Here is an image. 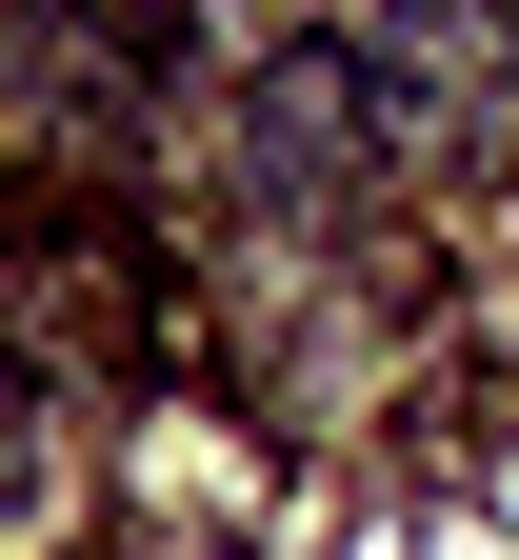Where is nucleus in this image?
I'll return each instance as SVG.
<instances>
[{"label":"nucleus","instance_id":"nucleus-1","mask_svg":"<svg viewBox=\"0 0 519 560\" xmlns=\"http://www.w3.org/2000/svg\"><path fill=\"white\" fill-rule=\"evenodd\" d=\"M340 81L380 120V161L499 180L519 161V0H340Z\"/></svg>","mask_w":519,"mask_h":560},{"label":"nucleus","instance_id":"nucleus-2","mask_svg":"<svg viewBox=\"0 0 519 560\" xmlns=\"http://www.w3.org/2000/svg\"><path fill=\"white\" fill-rule=\"evenodd\" d=\"M140 101V21L120 0H0V180H101Z\"/></svg>","mask_w":519,"mask_h":560},{"label":"nucleus","instance_id":"nucleus-3","mask_svg":"<svg viewBox=\"0 0 519 560\" xmlns=\"http://www.w3.org/2000/svg\"><path fill=\"white\" fill-rule=\"evenodd\" d=\"M240 200H260V221H300V241L380 200V120H359L340 40H280L260 81H240Z\"/></svg>","mask_w":519,"mask_h":560},{"label":"nucleus","instance_id":"nucleus-4","mask_svg":"<svg viewBox=\"0 0 519 560\" xmlns=\"http://www.w3.org/2000/svg\"><path fill=\"white\" fill-rule=\"evenodd\" d=\"M40 460V400H21V361H0V480H21Z\"/></svg>","mask_w":519,"mask_h":560}]
</instances>
